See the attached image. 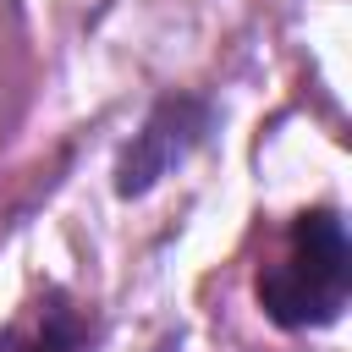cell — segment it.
<instances>
[{"mask_svg": "<svg viewBox=\"0 0 352 352\" xmlns=\"http://www.w3.org/2000/svg\"><path fill=\"white\" fill-rule=\"evenodd\" d=\"M204 132H209V104H204V99H192V94L160 99V104L148 110L143 132L126 143V154H121V165H116V192H121V198H143L148 187H160V182L198 148Z\"/></svg>", "mask_w": 352, "mask_h": 352, "instance_id": "7a4b0ae2", "label": "cell"}, {"mask_svg": "<svg viewBox=\"0 0 352 352\" xmlns=\"http://www.w3.org/2000/svg\"><path fill=\"white\" fill-rule=\"evenodd\" d=\"M352 286V248L336 209H302L286 231L280 258L258 270V302L286 330H314L341 319Z\"/></svg>", "mask_w": 352, "mask_h": 352, "instance_id": "6da1fadb", "label": "cell"}, {"mask_svg": "<svg viewBox=\"0 0 352 352\" xmlns=\"http://www.w3.org/2000/svg\"><path fill=\"white\" fill-rule=\"evenodd\" d=\"M88 346H94V314L60 286L33 292L0 330V352H88Z\"/></svg>", "mask_w": 352, "mask_h": 352, "instance_id": "3957f363", "label": "cell"}]
</instances>
